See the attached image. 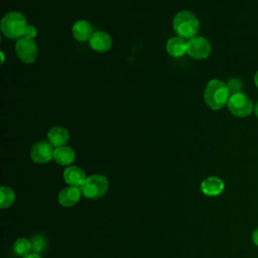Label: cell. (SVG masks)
<instances>
[{
  "instance_id": "17",
  "label": "cell",
  "mask_w": 258,
  "mask_h": 258,
  "mask_svg": "<svg viewBox=\"0 0 258 258\" xmlns=\"http://www.w3.org/2000/svg\"><path fill=\"white\" fill-rule=\"evenodd\" d=\"M31 249H32L31 241L24 239V238H20V239L16 240V242L14 243V246H13L14 253L17 256H21V257L28 255Z\"/></svg>"
},
{
  "instance_id": "14",
  "label": "cell",
  "mask_w": 258,
  "mask_h": 258,
  "mask_svg": "<svg viewBox=\"0 0 258 258\" xmlns=\"http://www.w3.org/2000/svg\"><path fill=\"white\" fill-rule=\"evenodd\" d=\"M72 32L74 37L77 40L86 41V40H89L90 37L92 36L93 28L89 21L85 19H80L74 23L72 27Z\"/></svg>"
},
{
  "instance_id": "6",
  "label": "cell",
  "mask_w": 258,
  "mask_h": 258,
  "mask_svg": "<svg viewBox=\"0 0 258 258\" xmlns=\"http://www.w3.org/2000/svg\"><path fill=\"white\" fill-rule=\"evenodd\" d=\"M37 45L34 39L21 37L15 44V52L18 58L24 63H32L37 57Z\"/></svg>"
},
{
  "instance_id": "5",
  "label": "cell",
  "mask_w": 258,
  "mask_h": 258,
  "mask_svg": "<svg viewBox=\"0 0 258 258\" xmlns=\"http://www.w3.org/2000/svg\"><path fill=\"white\" fill-rule=\"evenodd\" d=\"M227 107L234 116L239 118L248 117L254 110L252 100L242 92L231 94Z\"/></svg>"
},
{
  "instance_id": "20",
  "label": "cell",
  "mask_w": 258,
  "mask_h": 258,
  "mask_svg": "<svg viewBox=\"0 0 258 258\" xmlns=\"http://www.w3.org/2000/svg\"><path fill=\"white\" fill-rule=\"evenodd\" d=\"M230 93L231 94H234V93H238V92H241V87H242V84L241 82L238 80V79H231L228 81V83L226 84Z\"/></svg>"
},
{
  "instance_id": "7",
  "label": "cell",
  "mask_w": 258,
  "mask_h": 258,
  "mask_svg": "<svg viewBox=\"0 0 258 258\" xmlns=\"http://www.w3.org/2000/svg\"><path fill=\"white\" fill-rule=\"evenodd\" d=\"M210 41L203 36H195L187 40V53L196 59H204L211 53Z\"/></svg>"
},
{
  "instance_id": "21",
  "label": "cell",
  "mask_w": 258,
  "mask_h": 258,
  "mask_svg": "<svg viewBox=\"0 0 258 258\" xmlns=\"http://www.w3.org/2000/svg\"><path fill=\"white\" fill-rule=\"evenodd\" d=\"M37 34V31H36V28L33 26V25H29L27 24L25 29H24V32H23V35L22 37H26V38H31L33 39Z\"/></svg>"
},
{
  "instance_id": "16",
  "label": "cell",
  "mask_w": 258,
  "mask_h": 258,
  "mask_svg": "<svg viewBox=\"0 0 258 258\" xmlns=\"http://www.w3.org/2000/svg\"><path fill=\"white\" fill-rule=\"evenodd\" d=\"M53 159L59 165H69L75 160V151L67 145L55 147Z\"/></svg>"
},
{
  "instance_id": "12",
  "label": "cell",
  "mask_w": 258,
  "mask_h": 258,
  "mask_svg": "<svg viewBox=\"0 0 258 258\" xmlns=\"http://www.w3.org/2000/svg\"><path fill=\"white\" fill-rule=\"evenodd\" d=\"M69 138V131L61 126H53L47 132V141L54 147L66 145Z\"/></svg>"
},
{
  "instance_id": "22",
  "label": "cell",
  "mask_w": 258,
  "mask_h": 258,
  "mask_svg": "<svg viewBox=\"0 0 258 258\" xmlns=\"http://www.w3.org/2000/svg\"><path fill=\"white\" fill-rule=\"evenodd\" d=\"M252 241H253V243H254L256 246H258V229H256V230L253 232V234H252Z\"/></svg>"
},
{
  "instance_id": "2",
  "label": "cell",
  "mask_w": 258,
  "mask_h": 258,
  "mask_svg": "<svg viewBox=\"0 0 258 258\" xmlns=\"http://www.w3.org/2000/svg\"><path fill=\"white\" fill-rule=\"evenodd\" d=\"M172 27L176 35L184 39H190L197 36L200 28L198 17L188 10L179 11L173 18Z\"/></svg>"
},
{
  "instance_id": "15",
  "label": "cell",
  "mask_w": 258,
  "mask_h": 258,
  "mask_svg": "<svg viewBox=\"0 0 258 258\" xmlns=\"http://www.w3.org/2000/svg\"><path fill=\"white\" fill-rule=\"evenodd\" d=\"M225 187L224 181L216 176L207 177L201 184V189L206 196L214 197L220 195Z\"/></svg>"
},
{
  "instance_id": "11",
  "label": "cell",
  "mask_w": 258,
  "mask_h": 258,
  "mask_svg": "<svg viewBox=\"0 0 258 258\" xmlns=\"http://www.w3.org/2000/svg\"><path fill=\"white\" fill-rule=\"evenodd\" d=\"M166 51L173 57L182 56L185 52H187L186 39L179 36H173L169 38L166 42Z\"/></svg>"
},
{
  "instance_id": "18",
  "label": "cell",
  "mask_w": 258,
  "mask_h": 258,
  "mask_svg": "<svg viewBox=\"0 0 258 258\" xmlns=\"http://www.w3.org/2000/svg\"><path fill=\"white\" fill-rule=\"evenodd\" d=\"M0 194H1V201H0V207L2 209L10 207L14 200H15V195L14 191L7 187V186H1L0 188Z\"/></svg>"
},
{
  "instance_id": "19",
  "label": "cell",
  "mask_w": 258,
  "mask_h": 258,
  "mask_svg": "<svg viewBox=\"0 0 258 258\" xmlns=\"http://www.w3.org/2000/svg\"><path fill=\"white\" fill-rule=\"evenodd\" d=\"M31 245H32V250L34 251V253H40L42 252L46 246H47V241L46 239L41 236V235H35L32 239H31Z\"/></svg>"
},
{
  "instance_id": "23",
  "label": "cell",
  "mask_w": 258,
  "mask_h": 258,
  "mask_svg": "<svg viewBox=\"0 0 258 258\" xmlns=\"http://www.w3.org/2000/svg\"><path fill=\"white\" fill-rule=\"evenodd\" d=\"M22 258H41L37 253H29L28 255L22 257Z\"/></svg>"
},
{
  "instance_id": "3",
  "label": "cell",
  "mask_w": 258,
  "mask_h": 258,
  "mask_svg": "<svg viewBox=\"0 0 258 258\" xmlns=\"http://www.w3.org/2000/svg\"><path fill=\"white\" fill-rule=\"evenodd\" d=\"M24 15L18 11H10L1 19V31L10 39H19L22 37L26 27Z\"/></svg>"
},
{
  "instance_id": "10",
  "label": "cell",
  "mask_w": 258,
  "mask_h": 258,
  "mask_svg": "<svg viewBox=\"0 0 258 258\" xmlns=\"http://www.w3.org/2000/svg\"><path fill=\"white\" fill-rule=\"evenodd\" d=\"M63 179L71 186H82L86 180L85 172L78 166H69L63 171Z\"/></svg>"
},
{
  "instance_id": "13",
  "label": "cell",
  "mask_w": 258,
  "mask_h": 258,
  "mask_svg": "<svg viewBox=\"0 0 258 258\" xmlns=\"http://www.w3.org/2000/svg\"><path fill=\"white\" fill-rule=\"evenodd\" d=\"M82 190L78 186H68L59 191L58 202L63 207H72L76 205L81 198Z\"/></svg>"
},
{
  "instance_id": "24",
  "label": "cell",
  "mask_w": 258,
  "mask_h": 258,
  "mask_svg": "<svg viewBox=\"0 0 258 258\" xmlns=\"http://www.w3.org/2000/svg\"><path fill=\"white\" fill-rule=\"evenodd\" d=\"M254 113H255L256 117L258 118V101L256 102V104H255V106H254Z\"/></svg>"
},
{
  "instance_id": "1",
  "label": "cell",
  "mask_w": 258,
  "mask_h": 258,
  "mask_svg": "<svg viewBox=\"0 0 258 258\" xmlns=\"http://www.w3.org/2000/svg\"><path fill=\"white\" fill-rule=\"evenodd\" d=\"M230 91L227 85L218 79L211 80L205 89L204 98L206 104L213 110L224 108L229 101Z\"/></svg>"
},
{
  "instance_id": "8",
  "label": "cell",
  "mask_w": 258,
  "mask_h": 258,
  "mask_svg": "<svg viewBox=\"0 0 258 258\" xmlns=\"http://www.w3.org/2000/svg\"><path fill=\"white\" fill-rule=\"evenodd\" d=\"M54 149L52 145L45 140L35 142L30 149V157L36 163H46L53 158Z\"/></svg>"
},
{
  "instance_id": "26",
  "label": "cell",
  "mask_w": 258,
  "mask_h": 258,
  "mask_svg": "<svg viewBox=\"0 0 258 258\" xmlns=\"http://www.w3.org/2000/svg\"><path fill=\"white\" fill-rule=\"evenodd\" d=\"M1 55H2V60H1V61L3 62V61H4V54H3V51H1Z\"/></svg>"
},
{
  "instance_id": "4",
  "label": "cell",
  "mask_w": 258,
  "mask_h": 258,
  "mask_svg": "<svg viewBox=\"0 0 258 258\" xmlns=\"http://www.w3.org/2000/svg\"><path fill=\"white\" fill-rule=\"evenodd\" d=\"M108 179L101 174H93L86 178L81 186L82 194L88 199H98L103 197L108 189Z\"/></svg>"
},
{
  "instance_id": "9",
  "label": "cell",
  "mask_w": 258,
  "mask_h": 258,
  "mask_svg": "<svg viewBox=\"0 0 258 258\" xmlns=\"http://www.w3.org/2000/svg\"><path fill=\"white\" fill-rule=\"evenodd\" d=\"M89 44L97 52H106L112 46V38L105 31H95L89 39Z\"/></svg>"
},
{
  "instance_id": "25",
  "label": "cell",
  "mask_w": 258,
  "mask_h": 258,
  "mask_svg": "<svg viewBox=\"0 0 258 258\" xmlns=\"http://www.w3.org/2000/svg\"><path fill=\"white\" fill-rule=\"evenodd\" d=\"M254 83H255L256 87L258 88V71L256 72V74H255V76H254Z\"/></svg>"
}]
</instances>
